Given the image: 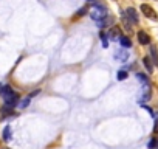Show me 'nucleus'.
<instances>
[{"label":"nucleus","instance_id":"obj_1","mask_svg":"<svg viewBox=\"0 0 158 149\" xmlns=\"http://www.w3.org/2000/svg\"><path fill=\"white\" fill-rule=\"evenodd\" d=\"M0 95H2L5 104H8V106H13V107H14L16 104H19L20 96H19V93L14 92L10 86H3V87H2V92H0Z\"/></svg>","mask_w":158,"mask_h":149},{"label":"nucleus","instance_id":"obj_2","mask_svg":"<svg viewBox=\"0 0 158 149\" xmlns=\"http://www.w3.org/2000/svg\"><path fill=\"white\" fill-rule=\"evenodd\" d=\"M139 10H141V13H143L146 17H149V19H152V20H156V13L153 11V8H152L150 5H147V3H143Z\"/></svg>","mask_w":158,"mask_h":149},{"label":"nucleus","instance_id":"obj_3","mask_svg":"<svg viewBox=\"0 0 158 149\" xmlns=\"http://www.w3.org/2000/svg\"><path fill=\"white\" fill-rule=\"evenodd\" d=\"M90 17H92L93 20L99 22V20H102L104 17H107V10H95V8H93V11L90 13Z\"/></svg>","mask_w":158,"mask_h":149},{"label":"nucleus","instance_id":"obj_4","mask_svg":"<svg viewBox=\"0 0 158 149\" xmlns=\"http://www.w3.org/2000/svg\"><path fill=\"white\" fill-rule=\"evenodd\" d=\"M124 16L129 19L130 23H138V13H136L135 8H127L126 13H124Z\"/></svg>","mask_w":158,"mask_h":149},{"label":"nucleus","instance_id":"obj_5","mask_svg":"<svg viewBox=\"0 0 158 149\" xmlns=\"http://www.w3.org/2000/svg\"><path fill=\"white\" fill-rule=\"evenodd\" d=\"M138 42L141 45H149L150 44V37L146 31H138Z\"/></svg>","mask_w":158,"mask_h":149},{"label":"nucleus","instance_id":"obj_6","mask_svg":"<svg viewBox=\"0 0 158 149\" xmlns=\"http://www.w3.org/2000/svg\"><path fill=\"white\" fill-rule=\"evenodd\" d=\"M0 112H2V117H10V115H13V112H14V107H13V106H8V104H5L2 109H0Z\"/></svg>","mask_w":158,"mask_h":149},{"label":"nucleus","instance_id":"obj_7","mask_svg":"<svg viewBox=\"0 0 158 149\" xmlns=\"http://www.w3.org/2000/svg\"><path fill=\"white\" fill-rule=\"evenodd\" d=\"M2 137H3L5 141H10V140H11L13 132H11V127H10V126H5V127H3V134H2Z\"/></svg>","mask_w":158,"mask_h":149},{"label":"nucleus","instance_id":"obj_8","mask_svg":"<svg viewBox=\"0 0 158 149\" xmlns=\"http://www.w3.org/2000/svg\"><path fill=\"white\" fill-rule=\"evenodd\" d=\"M112 22H113V20L107 16V17H104L102 20H99V22H96V23H98V28H106V27H109Z\"/></svg>","mask_w":158,"mask_h":149},{"label":"nucleus","instance_id":"obj_9","mask_svg":"<svg viewBox=\"0 0 158 149\" xmlns=\"http://www.w3.org/2000/svg\"><path fill=\"white\" fill-rule=\"evenodd\" d=\"M119 44H121L124 48H130V47H132L130 39H129V37H126V36H121V37H119Z\"/></svg>","mask_w":158,"mask_h":149},{"label":"nucleus","instance_id":"obj_10","mask_svg":"<svg viewBox=\"0 0 158 149\" xmlns=\"http://www.w3.org/2000/svg\"><path fill=\"white\" fill-rule=\"evenodd\" d=\"M127 56H129V53H127V51H124V50H121V51L115 53V57H116L118 61H121V62H124V61L127 59Z\"/></svg>","mask_w":158,"mask_h":149},{"label":"nucleus","instance_id":"obj_11","mask_svg":"<svg viewBox=\"0 0 158 149\" xmlns=\"http://www.w3.org/2000/svg\"><path fill=\"white\" fill-rule=\"evenodd\" d=\"M143 64H144V67L147 68V71H149V73H152L153 65H152V61H150V57H149V56H146V57L143 59Z\"/></svg>","mask_w":158,"mask_h":149},{"label":"nucleus","instance_id":"obj_12","mask_svg":"<svg viewBox=\"0 0 158 149\" xmlns=\"http://www.w3.org/2000/svg\"><path fill=\"white\" fill-rule=\"evenodd\" d=\"M136 78H138L144 86H149V79H147V76H146L144 73H136Z\"/></svg>","mask_w":158,"mask_h":149},{"label":"nucleus","instance_id":"obj_13","mask_svg":"<svg viewBox=\"0 0 158 149\" xmlns=\"http://www.w3.org/2000/svg\"><path fill=\"white\" fill-rule=\"evenodd\" d=\"M150 54H152L153 62L158 65V51H156V48H155V47H150Z\"/></svg>","mask_w":158,"mask_h":149},{"label":"nucleus","instance_id":"obj_14","mask_svg":"<svg viewBox=\"0 0 158 149\" xmlns=\"http://www.w3.org/2000/svg\"><path fill=\"white\" fill-rule=\"evenodd\" d=\"M127 76H129V74H127V71H126V70H119V71H118V74H116L118 81H123V79H126Z\"/></svg>","mask_w":158,"mask_h":149},{"label":"nucleus","instance_id":"obj_15","mask_svg":"<svg viewBox=\"0 0 158 149\" xmlns=\"http://www.w3.org/2000/svg\"><path fill=\"white\" fill-rule=\"evenodd\" d=\"M147 147H149V149H156V147H158V140H156V138H152V140L147 143Z\"/></svg>","mask_w":158,"mask_h":149},{"label":"nucleus","instance_id":"obj_16","mask_svg":"<svg viewBox=\"0 0 158 149\" xmlns=\"http://www.w3.org/2000/svg\"><path fill=\"white\" fill-rule=\"evenodd\" d=\"M149 100H150V90H149V87H146V92H144V95H143V98H141V103L149 101Z\"/></svg>","mask_w":158,"mask_h":149},{"label":"nucleus","instance_id":"obj_17","mask_svg":"<svg viewBox=\"0 0 158 149\" xmlns=\"http://www.w3.org/2000/svg\"><path fill=\"white\" fill-rule=\"evenodd\" d=\"M101 40H102V47L107 48V47H109V42H107V36H106V33H101Z\"/></svg>","mask_w":158,"mask_h":149},{"label":"nucleus","instance_id":"obj_18","mask_svg":"<svg viewBox=\"0 0 158 149\" xmlns=\"http://www.w3.org/2000/svg\"><path fill=\"white\" fill-rule=\"evenodd\" d=\"M30 100H31V98L28 96V98H25L23 101H20V107H22V109H25V107H27V106L30 104Z\"/></svg>","mask_w":158,"mask_h":149},{"label":"nucleus","instance_id":"obj_19","mask_svg":"<svg viewBox=\"0 0 158 149\" xmlns=\"http://www.w3.org/2000/svg\"><path fill=\"white\" fill-rule=\"evenodd\" d=\"M87 13V6H84V8H81V10H79V13H77V16H84Z\"/></svg>","mask_w":158,"mask_h":149},{"label":"nucleus","instance_id":"obj_20","mask_svg":"<svg viewBox=\"0 0 158 149\" xmlns=\"http://www.w3.org/2000/svg\"><path fill=\"white\" fill-rule=\"evenodd\" d=\"M87 2H92V3H93V2H95V0H87Z\"/></svg>","mask_w":158,"mask_h":149},{"label":"nucleus","instance_id":"obj_21","mask_svg":"<svg viewBox=\"0 0 158 149\" xmlns=\"http://www.w3.org/2000/svg\"><path fill=\"white\" fill-rule=\"evenodd\" d=\"M2 87H3V86H2V84H0V92H2Z\"/></svg>","mask_w":158,"mask_h":149}]
</instances>
